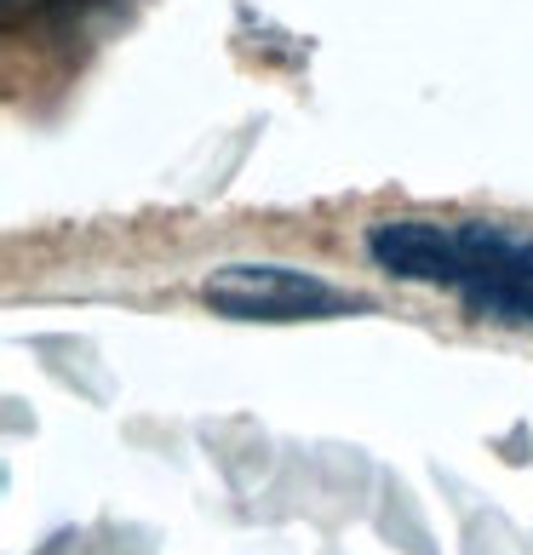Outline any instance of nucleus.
<instances>
[{
    "mask_svg": "<svg viewBox=\"0 0 533 555\" xmlns=\"http://www.w3.org/2000/svg\"><path fill=\"white\" fill-rule=\"evenodd\" d=\"M201 298L236 321H316L351 310V298L339 286L287 270V263H224L201 281Z\"/></svg>",
    "mask_w": 533,
    "mask_h": 555,
    "instance_id": "nucleus-1",
    "label": "nucleus"
},
{
    "mask_svg": "<svg viewBox=\"0 0 533 555\" xmlns=\"http://www.w3.org/2000/svg\"><path fill=\"white\" fill-rule=\"evenodd\" d=\"M367 253L379 270L402 281H430V286H465V246L459 223H430V218H384L367 230Z\"/></svg>",
    "mask_w": 533,
    "mask_h": 555,
    "instance_id": "nucleus-2",
    "label": "nucleus"
},
{
    "mask_svg": "<svg viewBox=\"0 0 533 555\" xmlns=\"http://www.w3.org/2000/svg\"><path fill=\"white\" fill-rule=\"evenodd\" d=\"M52 7H87V0H52Z\"/></svg>",
    "mask_w": 533,
    "mask_h": 555,
    "instance_id": "nucleus-3",
    "label": "nucleus"
}]
</instances>
